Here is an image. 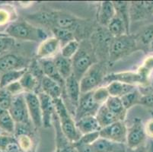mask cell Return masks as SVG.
I'll return each mask as SVG.
<instances>
[{"instance_id": "1", "label": "cell", "mask_w": 153, "mask_h": 152, "mask_svg": "<svg viewBox=\"0 0 153 152\" xmlns=\"http://www.w3.org/2000/svg\"><path fill=\"white\" fill-rule=\"evenodd\" d=\"M53 102L55 105L56 114L57 116L58 120L64 136L72 143L77 142L82 135L78 131L76 125V120L69 113L63 100L61 97L54 100Z\"/></svg>"}, {"instance_id": "2", "label": "cell", "mask_w": 153, "mask_h": 152, "mask_svg": "<svg viewBox=\"0 0 153 152\" xmlns=\"http://www.w3.org/2000/svg\"><path fill=\"white\" fill-rule=\"evenodd\" d=\"M5 33L15 40L43 42L48 38L47 34L42 28L34 27L25 22H13L6 27Z\"/></svg>"}, {"instance_id": "3", "label": "cell", "mask_w": 153, "mask_h": 152, "mask_svg": "<svg viewBox=\"0 0 153 152\" xmlns=\"http://www.w3.org/2000/svg\"><path fill=\"white\" fill-rule=\"evenodd\" d=\"M136 47V40L129 34H124L114 38L111 42L109 48L110 62H114L118 60L130 52L133 51Z\"/></svg>"}, {"instance_id": "4", "label": "cell", "mask_w": 153, "mask_h": 152, "mask_svg": "<svg viewBox=\"0 0 153 152\" xmlns=\"http://www.w3.org/2000/svg\"><path fill=\"white\" fill-rule=\"evenodd\" d=\"M104 79L101 65L98 63L93 64L79 82L81 94L92 91L98 88L100 84L104 81Z\"/></svg>"}, {"instance_id": "5", "label": "cell", "mask_w": 153, "mask_h": 152, "mask_svg": "<svg viewBox=\"0 0 153 152\" xmlns=\"http://www.w3.org/2000/svg\"><path fill=\"white\" fill-rule=\"evenodd\" d=\"M72 75L80 82L83 75L93 65L92 57L88 50L79 47V51L72 59Z\"/></svg>"}, {"instance_id": "6", "label": "cell", "mask_w": 153, "mask_h": 152, "mask_svg": "<svg viewBox=\"0 0 153 152\" xmlns=\"http://www.w3.org/2000/svg\"><path fill=\"white\" fill-rule=\"evenodd\" d=\"M99 132L100 138L111 142L126 144L127 127L123 121H117L108 126L101 128Z\"/></svg>"}, {"instance_id": "7", "label": "cell", "mask_w": 153, "mask_h": 152, "mask_svg": "<svg viewBox=\"0 0 153 152\" xmlns=\"http://www.w3.org/2000/svg\"><path fill=\"white\" fill-rule=\"evenodd\" d=\"M9 111L15 123L28 125L30 119L24 93L13 97Z\"/></svg>"}, {"instance_id": "8", "label": "cell", "mask_w": 153, "mask_h": 152, "mask_svg": "<svg viewBox=\"0 0 153 152\" xmlns=\"http://www.w3.org/2000/svg\"><path fill=\"white\" fill-rule=\"evenodd\" d=\"M92 91L81 94L79 105L76 108L74 115V119L76 121L87 116H95L98 112L101 105L94 100Z\"/></svg>"}, {"instance_id": "9", "label": "cell", "mask_w": 153, "mask_h": 152, "mask_svg": "<svg viewBox=\"0 0 153 152\" xmlns=\"http://www.w3.org/2000/svg\"><path fill=\"white\" fill-rule=\"evenodd\" d=\"M147 136L145 132L144 125L142 121L136 119L134 123L127 128V135H126V145L130 148H136L146 143Z\"/></svg>"}, {"instance_id": "10", "label": "cell", "mask_w": 153, "mask_h": 152, "mask_svg": "<svg viewBox=\"0 0 153 152\" xmlns=\"http://www.w3.org/2000/svg\"><path fill=\"white\" fill-rule=\"evenodd\" d=\"M24 95L25 97L29 116L32 123L36 128L41 127L43 125V116L38 96L34 92H25Z\"/></svg>"}, {"instance_id": "11", "label": "cell", "mask_w": 153, "mask_h": 152, "mask_svg": "<svg viewBox=\"0 0 153 152\" xmlns=\"http://www.w3.org/2000/svg\"><path fill=\"white\" fill-rule=\"evenodd\" d=\"M147 77L143 74L133 72H123L111 73L104 76V82L108 84L111 82H120L136 86V84H143L146 82Z\"/></svg>"}, {"instance_id": "12", "label": "cell", "mask_w": 153, "mask_h": 152, "mask_svg": "<svg viewBox=\"0 0 153 152\" xmlns=\"http://www.w3.org/2000/svg\"><path fill=\"white\" fill-rule=\"evenodd\" d=\"M27 61L25 59L15 54H5L0 56V73L13 70L27 69Z\"/></svg>"}, {"instance_id": "13", "label": "cell", "mask_w": 153, "mask_h": 152, "mask_svg": "<svg viewBox=\"0 0 153 152\" xmlns=\"http://www.w3.org/2000/svg\"><path fill=\"white\" fill-rule=\"evenodd\" d=\"M43 116V125L44 127H49L51 123V119L55 113V105L53 100L43 91L37 94Z\"/></svg>"}, {"instance_id": "14", "label": "cell", "mask_w": 153, "mask_h": 152, "mask_svg": "<svg viewBox=\"0 0 153 152\" xmlns=\"http://www.w3.org/2000/svg\"><path fill=\"white\" fill-rule=\"evenodd\" d=\"M64 90L68 97L69 104L75 108V112L79 105V99L81 96V90H80V84L73 75H71L69 79L65 81V87Z\"/></svg>"}, {"instance_id": "15", "label": "cell", "mask_w": 153, "mask_h": 152, "mask_svg": "<svg viewBox=\"0 0 153 152\" xmlns=\"http://www.w3.org/2000/svg\"><path fill=\"white\" fill-rule=\"evenodd\" d=\"M60 46V43L55 37H48L39 45L37 50V56L41 59H49L52 56L57 54Z\"/></svg>"}, {"instance_id": "16", "label": "cell", "mask_w": 153, "mask_h": 152, "mask_svg": "<svg viewBox=\"0 0 153 152\" xmlns=\"http://www.w3.org/2000/svg\"><path fill=\"white\" fill-rule=\"evenodd\" d=\"M41 84L42 91L53 100L62 97L64 87H62L59 83L44 75L41 79Z\"/></svg>"}, {"instance_id": "17", "label": "cell", "mask_w": 153, "mask_h": 152, "mask_svg": "<svg viewBox=\"0 0 153 152\" xmlns=\"http://www.w3.org/2000/svg\"><path fill=\"white\" fill-rule=\"evenodd\" d=\"M94 152H125L126 144L111 142L107 139L99 138L92 145Z\"/></svg>"}, {"instance_id": "18", "label": "cell", "mask_w": 153, "mask_h": 152, "mask_svg": "<svg viewBox=\"0 0 153 152\" xmlns=\"http://www.w3.org/2000/svg\"><path fill=\"white\" fill-rule=\"evenodd\" d=\"M76 125L82 136L91 132H98L101 129L95 116H87L82 117L79 120L76 121Z\"/></svg>"}, {"instance_id": "19", "label": "cell", "mask_w": 153, "mask_h": 152, "mask_svg": "<svg viewBox=\"0 0 153 152\" xmlns=\"http://www.w3.org/2000/svg\"><path fill=\"white\" fill-rule=\"evenodd\" d=\"M41 66L44 75L59 83L62 87H65V80L59 75L53 59H41Z\"/></svg>"}, {"instance_id": "20", "label": "cell", "mask_w": 153, "mask_h": 152, "mask_svg": "<svg viewBox=\"0 0 153 152\" xmlns=\"http://www.w3.org/2000/svg\"><path fill=\"white\" fill-rule=\"evenodd\" d=\"M53 60L59 75L64 80L66 81L71 75H72V59L65 58L60 53H59L55 56Z\"/></svg>"}, {"instance_id": "21", "label": "cell", "mask_w": 153, "mask_h": 152, "mask_svg": "<svg viewBox=\"0 0 153 152\" xmlns=\"http://www.w3.org/2000/svg\"><path fill=\"white\" fill-rule=\"evenodd\" d=\"M116 15V10L113 2L104 1L101 2L98 12V19L99 23L104 26H108L111 20Z\"/></svg>"}, {"instance_id": "22", "label": "cell", "mask_w": 153, "mask_h": 152, "mask_svg": "<svg viewBox=\"0 0 153 152\" xmlns=\"http://www.w3.org/2000/svg\"><path fill=\"white\" fill-rule=\"evenodd\" d=\"M110 96L120 97L136 89V86L120 82H111L106 86Z\"/></svg>"}, {"instance_id": "23", "label": "cell", "mask_w": 153, "mask_h": 152, "mask_svg": "<svg viewBox=\"0 0 153 152\" xmlns=\"http://www.w3.org/2000/svg\"><path fill=\"white\" fill-rule=\"evenodd\" d=\"M104 104L109 109V110L111 113H113L117 117L119 120L124 121L126 114V110L123 107L121 99L120 97L110 96Z\"/></svg>"}, {"instance_id": "24", "label": "cell", "mask_w": 153, "mask_h": 152, "mask_svg": "<svg viewBox=\"0 0 153 152\" xmlns=\"http://www.w3.org/2000/svg\"><path fill=\"white\" fill-rule=\"evenodd\" d=\"M95 117L101 128H104L117 121H119L117 117L109 110V109L106 107L105 104H103L100 107L96 113Z\"/></svg>"}, {"instance_id": "25", "label": "cell", "mask_w": 153, "mask_h": 152, "mask_svg": "<svg viewBox=\"0 0 153 152\" xmlns=\"http://www.w3.org/2000/svg\"><path fill=\"white\" fill-rule=\"evenodd\" d=\"M107 27L108 31L114 38L119 37L124 34H129L123 21L117 15L110 22Z\"/></svg>"}, {"instance_id": "26", "label": "cell", "mask_w": 153, "mask_h": 152, "mask_svg": "<svg viewBox=\"0 0 153 152\" xmlns=\"http://www.w3.org/2000/svg\"><path fill=\"white\" fill-rule=\"evenodd\" d=\"M0 129L8 134L15 132V122L8 110L0 107Z\"/></svg>"}, {"instance_id": "27", "label": "cell", "mask_w": 153, "mask_h": 152, "mask_svg": "<svg viewBox=\"0 0 153 152\" xmlns=\"http://www.w3.org/2000/svg\"><path fill=\"white\" fill-rule=\"evenodd\" d=\"M27 71V69L22 70H13L2 74L0 76V88H4L10 84L19 82L23 75Z\"/></svg>"}, {"instance_id": "28", "label": "cell", "mask_w": 153, "mask_h": 152, "mask_svg": "<svg viewBox=\"0 0 153 152\" xmlns=\"http://www.w3.org/2000/svg\"><path fill=\"white\" fill-rule=\"evenodd\" d=\"M21 85L23 87L25 92H34L38 85V80L31 72L28 70L24 74L19 80Z\"/></svg>"}, {"instance_id": "29", "label": "cell", "mask_w": 153, "mask_h": 152, "mask_svg": "<svg viewBox=\"0 0 153 152\" xmlns=\"http://www.w3.org/2000/svg\"><path fill=\"white\" fill-rule=\"evenodd\" d=\"M114 5L116 15L119 16L124 22L127 31L130 27V8L129 4L126 2H113Z\"/></svg>"}, {"instance_id": "30", "label": "cell", "mask_w": 153, "mask_h": 152, "mask_svg": "<svg viewBox=\"0 0 153 152\" xmlns=\"http://www.w3.org/2000/svg\"><path fill=\"white\" fill-rule=\"evenodd\" d=\"M76 22L72 16L65 14L54 15L53 27H59L70 30L76 25Z\"/></svg>"}, {"instance_id": "31", "label": "cell", "mask_w": 153, "mask_h": 152, "mask_svg": "<svg viewBox=\"0 0 153 152\" xmlns=\"http://www.w3.org/2000/svg\"><path fill=\"white\" fill-rule=\"evenodd\" d=\"M142 95L139 92L137 89L132 90L130 93L125 94L123 97H120L121 101L123 103V105L126 110L133 107V106L136 104H140V99H141Z\"/></svg>"}, {"instance_id": "32", "label": "cell", "mask_w": 153, "mask_h": 152, "mask_svg": "<svg viewBox=\"0 0 153 152\" xmlns=\"http://www.w3.org/2000/svg\"><path fill=\"white\" fill-rule=\"evenodd\" d=\"M52 30L54 34V37L59 40L62 47L66 45L69 42L75 40L74 34L70 30L59 28V27H53Z\"/></svg>"}, {"instance_id": "33", "label": "cell", "mask_w": 153, "mask_h": 152, "mask_svg": "<svg viewBox=\"0 0 153 152\" xmlns=\"http://www.w3.org/2000/svg\"><path fill=\"white\" fill-rule=\"evenodd\" d=\"M79 47H80V44H79V41L75 39L62 47L60 54L65 58L72 59L79 51Z\"/></svg>"}, {"instance_id": "34", "label": "cell", "mask_w": 153, "mask_h": 152, "mask_svg": "<svg viewBox=\"0 0 153 152\" xmlns=\"http://www.w3.org/2000/svg\"><path fill=\"white\" fill-rule=\"evenodd\" d=\"M138 40L143 47L149 49V46L153 40V24L149 25L146 28L143 29L139 35Z\"/></svg>"}, {"instance_id": "35", "label": "cell", "mask_w": 153, "mask_h": 152, "mask_svg": "<svg viewBox=\"0 0 153 152\" xmlns=\"http://www.w3.org/2000/svg\"><path fill=\"white\" fill-rule=\"evenodd\" d=\"M17 142L22 152H34L33 141L27 134L17 136Z\"/></svg>"}, {"instance_id": "36", "label": "cell", "mask_w": 153, "mask_h": 152, "mask_svg": "<svg viewBox=\"0 0 153 152\" xmlns=\"http://www.w3.org/2000/svg\"><path fill=\"white\" fill-rule=\"evenodd\" d=\"M15 40L9 37L6 33L0 35V56L5 55V53L9 51L15 46Z\"/></svg>"}, {"instance_id": "37", "label": "cell", "mask_w": 153, "mask_h": 152, "mask_svg": "<svg viewBox=\"0 0 153 152\" xmlns=\"http://www.w3.org/2000/svg\"><path fill=\"white\" fill-rule=\"evenodd\" d=\"M92 92L94 100L101 106L105 104L108 97H110V94L106 87H98Z\"/></svg>"}, {"instance_id": "38", "label": "cell", "mask_w": 153, "mask_h": 152, "mask_svg": "<svg viewBox=\"0 0 153 152\" xmlns=\"http://www.w3.org/2000/svg\"><path fill=\"white\" fill-rule=\"evenodd\" d=\"M13 97L14 96L12 95L5 87L0 88V107L9 110L12 105Z\"/></svg>"}, {"instance_id": "39", "label": "cell", "mask_w": 153, "mask_h": 152, "mask_svg": "<svg viewBox=\"0 0 153 152\" xmlns=\"http://www.w3.org/2000/svg\"><path fill=\"white\" fill-rule=\"evenodd\" d=\"M100 131L98 132H91V133H88L82 135L80 137V139L77 141V142L79 143H82V144L87 145H93L96 141L98 140L100 138Z\"/></svg>"}, {"instance_id": "40", "label": "cell", "mask_w": 153, "mask_h": 152, "mask_svg": "<svg viewBox=\"0 0 153 152\" xmlns=\"http://www.w3.org/2000/svg\"><path fill=\"white\" fill-rule=\"evenodd\" d=\"M8 91L12 95H13L14 97L16 95H19L20 94H23V91H24V89L23 87H22L21 85L20 82H14V83L10 84L9 85H8L7 87H5Z\"/></svg>"}, {"instance_id": "41", "label": "cell", "mask_w": 153, "mask_h": 152, "mask_svg": "<svg viewBox=\"0 0 153 152\" xmlns=\"http://www.w3.org/2000/svg\"><path fill=\"white\" fill-rule=\"evenodd\" d=\"M152 69H153V56H150L146 59L144 65L139 72L147 77L149 72H150Z\"/></svg>"}, {"instance_id": "42", "label": "cell", "mask_w": 153, "mask_h": 152, "mask_svg": "<svg viewBox=\"0 0 153 152\" xmlns=\"http://www.w3.org/2000/svg\"><path fill=\"white\" fill-rule=\"evenodd\" d=\"M73 145L77 149L78 152H94L92 145L82 144V143H79L77 142H74Z\"/></svg>"}, {"instance_id": "43", "label": "cell", "mask_w": 153, "mask_h": 152, "mask_svg": "<svg viewBox=\"0 0 153 152\" xmlns=\"http://www.w3.org/2000/svg\"><path fill=\"white\" fill-rule=\"evenodd\" d=\"M140 104L146 106L147 107H150V108H153V93L146 94V95H142Z\"/></svg>"}, {"instance_id": "44", "label": "cell", "mask_w": 153, "mask_h": 152, "mask_svg": "<svg viewBox=\"0 0 153 152\" xmlns=\"http://www.w3.org/2000/svg\"><path fill=\"white\" fill-rule=\"evenodd\" d=\"M2 152H22V151H21L20 147L18 144L17 140L15 139V140L9 143Z\"/></svg>"}, {"instance_id": "45", "label": "cell", "mask_w": 153, "mask_h": 152, "mask_svg": "<svg viewBox=\"0 0 153 152\" xmlns=\"http://www.w3.org/2000/svg\"><path fill=\"white\" fill-rule=\"evenodd\" d=\"M145 132L146 136L149 139H153V118L149 119L144 125Z\"/></svg>"}, {"instance_id": "46", "label": "cell", "mask_w": 153, "mask_h": 152, "mask_svg": "<svg viewBox=\"0 0 153 152\" xmlns=\"http://www.w3.org/2000/svg\"><path fill=\"white\" fill-rule=\"evenodd\" d=\"M9 15L6 11L0 10V24H5L9 20Z\"/></svg>"}, {"instance_id": "47", "label": "cell", "mask_w": 153, "mask_h": 152, "mask_svg": "<svg viewBox=\"0 0 153 152\" xmlns=\"http://www.w3.org/2000/svg\"><path fill=\"white\" fill-rule=\"evenodd\" d=\"M147 144V143H146ZM146 144L143 145L136 148H126L125 152H146Z\"/></svg>"}, {"instance_id": "48", "label": "cell", "mask_w": 153, "mask_h": 152, "mask_svg": "<svg viewBox=\"0 0 153 152\" xmlns=\"http://www.w3.org/2000/svg\"><path fill=\"white\" fill-rule=\"evenodd\" d=\"M153 152V140H150L148 144H146V151Z\"/></svg>"}, {"instance_id": "49", "label": "cell", "mask_w": 153, "mask_h": 152, "mask_svg": "<svg viewBox=\"0 0 153 152\" xmlns=\"http://www.w3.org/2000/svg\"><path fill=\"white\" fill-rule=\"evenodd\" d=\"M149 50V51H151V52H153V40H152V42L151 43V44H150Z\"/></svg>"}, {"instance_id": "50", "label": "cell", "mask_w": 153, "mask_h": 152, "mask_svg": "<svg viewBox=\"0 0 153 152\" xmlns=\"http://www.w3.org/2000/svg\"><path fill=\"white\" fill-rule=\"evenodd\" d=\"M1 34H2V33H0V35H1Z\"/></svg>"}]
</instances>
